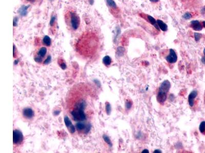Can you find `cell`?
<instances>
[{"instance_id": "obj_1", "label": "cell", "mask_w": 205, "mask_h": 153, "mask_svg": "<svg viewBox=\"0 0 205 153\" xmlns=\"http://www.w3.org/2000/svg\"><path fill=\"white\" fill-rule=\"evenodd\" d=\"M84 110L81 108H75L71 112L73 120L79 122L85 121L86 119V116L84 112Z\"/></svg>"}, {"instance_id": "obj_2", "label": "cell", "mask_w": 205, "mask_h": 153, "mask_svg": "<svg viewBox=\"0 0 205 153\" xmlns=\"http://www.w3.org/2000/svg\"><path fill=\"white\" fill-rule=\"evenodd\" d=\"M70 23L71 25L73 30H77L78 29L80 24V20L79 17L74 12H71L70 13Z\"/></svg>"}, {"instance_id": "obj_3", "label": "cell", "mask_w": 205, "mask_h": 153, "mask_svg": "<svg viewBox=\"0 0 205 153\" xmlns=\"http://www.w3.org/2000/svg\"><path fill=\"white\" fill-rule=\"evenodd\" d=\"M23 140V135L21 131L15 130L13 132V142L14 145H20Z\"/></svg>"}, {"instance_id": "obj_4", "label": "cell", "mask_w": 205, "mask_h": 153, "mask_svg": "<svg viewBox=\"0 0 205 153\" xmlns=\"http://www.w3.org/2000/svg\"><path fill=\"white\" fill-rule=\"evenodd\" d=\"M171 87V83L168 80H165L161 84L158 92L167 94Z\"/></svg>"}, {"instance_id": "obj_5", "label": "cell", "mask_w": 205, "mask_h": 153, "mask_svg": "<svg viewBox=\"0 0 205 153\" xmlns=\"http://www.w3.org/2000/svg\"><path fill=\"white\" fill-rule=\"evenodd\" d=\"M166 60L170 63H174L177 60V56L173 49H170L169 54L166 57Z\"/></svg>"}, {"instance_id": "obj_6", "label": "cell", "mask_w": 205, "mask_h": 153, "mask_svg": "<svg viewBox=\"0 0 205 153\" xmlns=\"http://www.w3.org/2000/svg\"><path fill=\"white\" fill-rule=\"evenodd\" d=\"M23 116L26 119L30 120L33 118L34 116V112L33 110L30 108H25L23 110Z\"/></svg>"}, {"instance_id": "obj_7", "label": "cell", "mask_w": 205, "mask_h": 153, "mask_svg": "<svg viewBox=\"0 0 205 153\" xmlns=\"http://www.w3.org/2000/svg\"><path fill=\"white\" fill-rule=\"evenodd\" d=\"M64 122H65L66 126L67 127V129H68L69 131L71 133H74L75 132V127L72 124L70 120L69 119V118L68 116H65Z\"/></svg>"}, {"instance_id": "obj_8", "label": "cell", "mask_w": 205, "mask_h": 153, "mask_svg": "<svg viewBox=\"0 0 205 153\" xmlns=\"http://www.w3.org/2000/svg\"><path fill=\"white\" fill-rule=\"evenodd\" d=\"M198 96V92L196 90H194L191 92L188 96V103L190 107H192L194 104V100Z\"/></svg>"}, {"instance_id": "obj_9", "label": "cell", "mask_w": 205, "mask_h": 153, "mask_svg": "<svg viewBox=\"0 0 205 153\" xmlns=\"http://www.w3.org/2000/svg\"><path fill=\"white\" fill-rule=\"evenodd\" d=\"M190 26H191V27L194 30L199 31L202 30L203 29L202 26L200 22L197 20L191 21V23H190Z\"/></svg>"}, {"instance_id": "obj_10", "label": "cell", "mask_w": 205, "mask_h": 153, "mask_svg": "<svg viewBox=\"0 0 205 153\" xmlns=\"http://www.w3.org/2000/svg\"><path fill=\"white\" fill-rule=\"evenodd\" d=\"M156 99L159 103L161 104H163L167 100V94L158 92L156 96Z\"/></svg>"}, {"instance_id": "obj_11", "label": "cell", "mask_w": 205, "mask_h": 153, "mask_svg": "<svg viewBox=\"0 0 205 153\" xmlns=\"http://www.w3.org/2000/svg\"><path fill=\"white\" fill-rule=\"evenodd\" d=\"M86 127H87V124H86L84 122H80L77 123L75 125V128L78 131L80 132L84 131V133L85 131Z\"/></svg>"}, {"instance_id": "obj_12", "label": "cell", "mask_w": 205, "mask_h": 153, "mask_svg": "<svg viewBox=\"0 0 205 153\" xmlns=\"http://www.w3.org/2000/svg\"><path fill=\"white\" fill-rule=\"evenodd\" d=\"M156 22H157V25H158L159 28L161 30H162L163 31H166L167 30L168 26L165 23H164L162 21H161L160 20H156Z\"/></svg>"}, {"instance_id": "obj_13", "label": "cell", "mask_w": 205, "mask_h": 153, "mask_svg": "<svg viewBox=\"0 0 205 153\" xmlns=\"http://www.w3.org/2000/svg\"><path fill=\"white\" fill-rule=\"evenodd\" d=\"M29 6H22L19 9V12L21 15L22 16H25L27 14V10Z\"/></svg>"}, {"instance_id": "obj_14", "label": "cell", "mask_w": 205, "mask_h": 153, "mask_svg": "<svg viewBox=\"0 0 205 153\" xmlns=\"http://www.w3.org/2000/svg\"><path fill=\"white\" fill-rule=\"evenodd\" d=\"M147 18H148V19L149 20V22H150V23L151 24L153 25L156 28V29H157V30L160 29V28H159V27H158V26L157 25L156 20H155L154 19V18H153L152 16H151L150 15H147Z\"/></svg>"}, {"instance_id": "obj_15", "label": "cell", "mask_w": 205, "mask_h": 153, "mask_svg": "<svg viewBox=\"0 0 205 153\" xmlns=\"http://www.w3.org/2000/svg\"><path fill=\"white\" fill-rule=\"evenodd\" d=\"M47 48L46 47H42L38 51L37 56L43 58L47 53Z\"/></svg>"}, {"instance_id": "obj_16", "label": "cell", "mask_w": 205, "mask_h": 153, "mask_svg": "<svg viewBox=\"0 0 205 153\" xmlns=\"http://www.w3.org/2000/svg\"><path fill=\"white\" fill-rule=\"evenodd\" d=\"M112 59L109 56H105L103 59V62L106 66H109L111 64Z\"/></svg>"}, {"instance_id": "obj_17", "label": "cell", "mask_w": 205, "mask_h": 153, "mask_svg": "<svg viewBox=\"0 0 205 153\" xmlns=\"http://www.w3.org/2000/svg\"><path fill=\"white\" fill-rule=\"evenodd\" d=\"M43 42L45 45H46V46H48V47L50 46L51 43V40L50 38L48 36H47V35L45 36L44 37L43 39Z\"/></svg>"}, {"instance_id": "obj_18", "label": "cell", "mask_w": 205, "mask_h": 153, "mask_svg": "<svg viewBox=\"0 0 205 153\" xmlns=\"http://www.w3.org/2000/svg\"><path fill=\"white\" fill-rule=\"evenodd\" d=\"M125 48L122 47H119L117 49V55L118 57H121L124 55V53H125Z\"/></svg>"}, {"instance_id": "obj_19", "label": "cell", "mask_w": 205, "mask_h": 153, "mask_svg": "<svg viewBox=\"0 0 205 153\" xmlns=\"http://www.w3.org/2000/svg\"><path fill=\"white\" fill-rule=\"evenodd\" d=\"M105 110L107 115H110L111 112V106L109 103L106 102L105 104Z\"/></svg>"}, {"instance_id": "obj_20", "label": "cell", "mask_w": 205, "mask_h": 153, "mask_svg": "<svg viewBox=\"0 0 205 153\" xmlns=\"http://www.w3.org/2000/svg\"><path fill=\"white\" fill-rule=\"evenodd\" d=\"M103 139L104 140V141H105V142L106 143H107L110 147H112V142H111V140H110V138L109 137V136H108L106 135H104L103 136Z\"/></svg>"}, {"instance_id": "obj_21", "label": "cell", "mask_w": 205, "mask_h": 153, "mask_svg": "<svg viewBox=\"0 0 205 153\" xmlns=\"http://www.w3.org/2000/svg\"><path fill=\"white\" fill-rule=\"evenodd\" d=\"M107 3L109 6L113 8H116L117 7L116 3L113 0H106Z\"/></svg>"}, {"instance_id": "obj_22", "label": "cell", "mask_w": 205, "mask_h": 153, "mask_svg": "<svg viewBox=\"0 0 205 153\" xmlns=\"http://www.w3.org/2000/svg\"><path fill=\"white\" fill-rule=\"evenodd\" d=\"M199 130L201 133L205 135V121L201 122L199 127Z\"/></svg>"}, {"instance_id": "obj_23", "label": "cell", "mask_w": 205, "mask_h": 153, "mask_svg": "<svg viewBox=\"0 0 205 153\" xmlns=\"http://www.w3.org/2000/svg\"><path fill=\"white\" fill-rule=\"evenodd\" d=\"M202 37V34L199 33H194V38L195 40L196 41H199Z\"/></svg>"}, {"instance_id": "obj_24", "label": "cell", "mask_w": 205, "mask_h": 153, "mask_svg": "<svg viewBox=\"0 0 205 153\" xmlns=\"http://www.w3.org/2000/svg\"><path fill=\"white\" fill-rule=\"evenodd\" d=\"M132 106V102L130 100H127L126 103V108L127 109L129 110L131 108Z\"/></svg>"}, {"instance_id": "obj_25", "label": "cell", "mask_w": 205, "mask_h": 153, "mask_svg": "<svg viewBox=\"0 0 205 153\" xmlns=\"http://www.w3.org/2000/svg\"><path fill=\"white\" fill-rule=\"evenodd\" d=\"M192 17V15L191 14L189 13V12H187L186 13L184 14V15H183V18L185 19V20H189Z\"/></svg>"}, {"instance_id": "obj_26", "label": "cell", "mask_w": 205, "mask_h": 153, "mask_svg": "<svg viewBox=\"0 0 205 153\" xmlns=\"http://www.w3.org/2000/svg\"><path fill=\"white\" fill-rule=\"evenodd\" d=\"M51 56H48L47 57V58L44 60L43 63H44V64L47 65L51 62Z\"/></svg>"}, {"instance_id": "obj_27", "label": "cell", "mask_w": 205, "mask_h": 153, "mask_svg": "<svg viewBox=\"0 0 205 153\" xmlns=\"http://www.w3.org/2000/svg\"><path fill=\"white\" fill-rule=\"evenodd\" d=\"M91 124L90 123H88L87 124V127H86V128L85 131L84 132V133L86 134L88 133L89 132V131H90V130H91Z\"/></svg>"}, {"instance_id": "obj_28", "label": "cell", "mask_w": 205, "mask_h": 153, "mask_svg": "<svg viewBox=\"0 0 205 153\" xmlns=\"http://www.w3.org/2000/svg\"><path fill=\"white\" fill-rule=\"evenodd\" d=\"M56 19V17L55 16H52V17H51V20H50V25L51 26H53L54 24H55Z\"/></svg>"}, {"instance_id": "obj_29", "label": "cell", "mask_w": 205, "mask_h": 153, "mask_svg": "<svg viewBox=\"0 0 205 153\" xmlns=\"http://www.w3.org/2000/svg\"><path fill=\"white\" fill-rule=\"evenodd\" d=\"M59 65H60L59 66H60V68H61L62 69H63V70H64V69H65L66 68V64L65 63L62 62V63H61Z\"/></svg>"}, {"instance_id": "obj_30", "label": "cell", "mask_w": 205, "mask_h": 153, "mask_svg": "<svg viewBox=\"0 0 205 153\" xmlns=\"http://www.w3.org/2000/svg\"><path fill=\"white\" fill-rule=\"evenodd\" d=\"M34 60H35V61L38 62V63H41L42 61V58L40 57H39V56H37V57H35L34 58Z\"/></svg>"}, {"instance_id": "obj_31", "label": "cell", "mask_w": 205, "mask_h": 153, "mask_svg": "<svg viewBox=\"0 0 205 153\" xmlns=\"http://www.w3.org/2000/svg\"><path fill=\"white\" fill-rule=\"evenodd\" d=\"M17 22H18V19L15 18L13 20V25L14 26H16L17 25Z\"/></svg>"}, {"instance_id": "obj_32", "label": "cell", "mask_w": 205, "mask_h": 153, "mask_svg": "<svg viewBox=\"0 0 205 153\" xmlns=\"http://www.w3.org/2000/svg\"><path fill=\"white\" fill-rule=\"evenodd\" d=\"M201 61L202 62V63L205 65V56L204 57H203L202 58V59H201Z\"/></svg>"}, {"instance_id": "obj_33", "label": "cell", "mask_w": 205, "mask_h": 153, "mask_svg": "<svg viewBox=\"0 0 205 153\" xmlns=\"http://www.w3.org/2000/svg\"><path fill=\"white\" fill-rule=\"evenodd\" d=\"M154 153H162V151H161V150H155L154 151Z\"/></svg>"}, {"instance_id": "obj_34", "label": "cell", "mask_w": 205, "mask_h": 153, "mask_svg": "<svg viewBox=\"0 0 205 153\" xmlns=\"http://www.w3.org/2000/svg\"><path fill=\"white\" fill-rule=\"evenodd\" d=\"M142 153H149V151L148 150H147V149H145V150H144L143 151H142Z\"/></svg>"}, {"instance_id": "obj_35", "label": "cell", "mask_w": 205, "mask_h": 153, "mask_svg": "<svg viewBox=\"0 0 205 153\" xmlns=\"http://www.w3.org/2000/svg\"><path fill=\"white\" fill-rule=\"evenodd\" d=\"M15 50H16V47L14 45L13 46V57L15 56Z\"/></svg>"}, {"instance_id": "obj_36", "label": "cell", "mask_w": 205, "mask_h": 153, "mask_svg": "<svg viewBox=\"0 0 205 153\" xmlns=\"http://www.w3.org/2000/svg\"><path fill=\"white\" fill-rule=\"evenodd\" d=\"M160 0H150V2H153V3H156V2H158Z\"/></svg>"}, {"instance_id": "obj_37", "label": "cell", "mask_w": 205, "mask_h": 153, "mask_svg": "<svg viewBox=\"0 0 205 153\" xmlns=\"http://www.w3.org/2000/svg\"><path fill=\"white\" fill-rule=\"evenodd\" d=\"M59 113H60V111H55L54 114H55V115H59Z\"/></svg>"}, {"instance_id": "obj_38", "label": "cell", "mask_w": 205, "mask_h": 153, "mask_svg": "<svg viewBox=\"0 0 205 153\" xmlns=\"http://www.w3.org/2000/svg\"><path fill=\"white\" fill-rule=\"evenodd\" d=\"M202 12L203 13H205V7L203 8V10H202Z\"/></svg>"}, {"instance_id": "obj_39", "label": "cell", "mask_w": 205, "mask_h": 153, "mask_svg": "<svg viewBox=\"0 0 205 153\" xmlns=\"http://www.w3.org/2000/svg\"><path fill=\"white\" fill-rule=\"evenodd\" d=\"M203 26H204V27L205 28V21H204V22H203Z\"/></svg>"}, {"instance_id": "obj_40", "label": "cell", "mask_w": 205, "mask_h": 153, "mask_svg": "<svg viewBox=\"0 0 205 153\" xmlns=\"http://www.w3.org/2000/svg\"><path fill=\"white\" fill-rule=\"evenodd\" d=\"M18 60H16L15 62H14V64H18Z\"/></svg>"}, {"instance_id": "obj_41", "label": "cell", "mask_w": 205, "mask_h": 153, "mask_svg": "<svg viewBox=\"0 0 205 153\" xmlns=\"http://www.w3.org/2000/svg\"><path fill=\"white\" fill-rule=\"evenodd\" d=\"M204 55H205V48L204 49Z\"/></svg>"}, {"instance_id": "obj_42", "label": "cell", "mask_w": 205, "mask_h": 153, "mask_svg": "<svg viewBox=\"0 0 205 153\" xmlns=\"http://www.w3.org/2000/svg\"><path fill=\"white\" fill-rule=\"evenodd\" d=\"M50 1H52V0H50Z\"/></svg>"}]
</instances>
